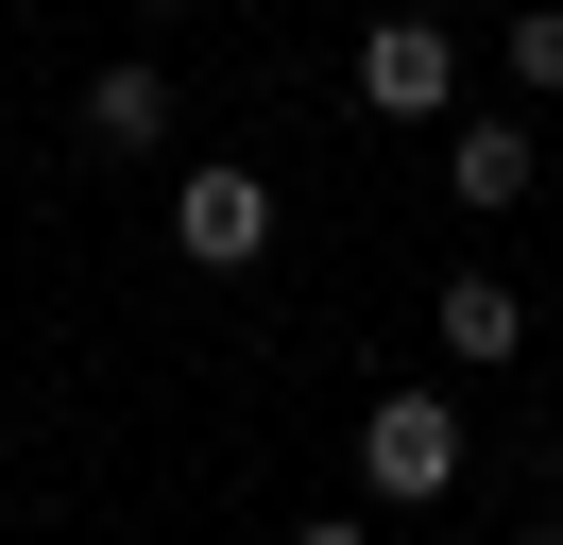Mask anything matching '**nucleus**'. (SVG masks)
Returning <instances> with one entry per match:
<instances>
[{
	"label": "nucleus",
	"mask_w": 563,
	"mask_h": 545,
	"mask_svg": "<svg viewBox=\"0 0 563 545\" xmlns=\"http://www.w3.org/2000/svg\"><path fill=\"white\" fill-rule=\"evenodd\" d=\"M172 256L188 272H256V256H274V188H256V170H172Z\"/></svg>",
	"instance_id": "nucleus-1"
},
{
	"label": "nucleus",
	"mask_w": 563,
	"mask_h": 545,
	"mask_svg": "<svg viewBox=\"0 0 563 545\" xmlns=\"http://www.w3.org/2000/svg\"><path fill=\"white\" fill-rule=\"evenodd\" d=\"M358 477H376L393 511L444 494V477H461V409H444V392H376V409H358Z\"/></svg>",
	"instance_id": "nucleus-2"
},
{
	"label": "nucleus",
	"mask_w": 563,
	"mask_h": 545,
	"mask_svg": "<svg viewBox=\"0 0 563 545\" xmlns=\"http://www.w3.org/2000/svg\"><path fill=\"white\" fill-rule=\"evenodd\" d=\"M358 102H376V120H444L461 102V34L444 18H376L358 34Z\"/></svg>",
	"instance_id": "nucleus-3"
},
{
	"label": "nucleus",
	"mask_w": 563,
	"mask_h": 545,
	"mask_svg": "<svg viewBox=\"0 0 563 545\" xmlns=\"http://www.w3.org/2000/svg\"><path fill=\"white\" fill-rule=\"evenodd\" d=\"M529 154H547L529 120H461V136H444V188H461V204H529Z\"/></svg>",
	"instance_id": "nucleus-4"
},
{
	"label": "nucleus",
	"mask_w": 563,
	"mask_h": 545,
	"mask_svg": "<svg viewBox=\"0 0 563 545\" xmlns=\"http://www.w3.org/2000/svg\"><path fill=\"white\" fill-rule=\"evenodd\" d=\"M86 136H103V154H154V136H172V86H154V68H103V86H86Z\"/></svg>",
	"instance_id": "nucleus-5"
},
{
	"label": "nucleus",
	"mask_w": 563,
	"mask_h": 545,
	"mask_svg": "<svg viewBox=\"0 0 563 545\" xmlns=\"http://www.w3.org/2000/svg\"><path fill=\"white\" fill-rule=\"evenodd\" d=\"M512 341H529V307L495 272H444V358H512Z\"/></svg>",
	"instance_id": "nucleus-6"
},
{
	"label": "nucleus",
	"mask_w": 563,
	"mask_h": 545,
	"mask_svg": "<svg viewBox=\"0 0 563 545\" xmlns=\"http://www.w3.org/2000/svg\"><path fill=\"white\" fill-rule=\"evenodd\" d=\"M512 86H563V18H512Z\"/></svg>",
	"instance_id": "nucleus-7"
},
{
	"label": "nucleus",
	"mask_w": 563,
	"mask_h": 545,
	"mask_svg": "<svg viewBox=\"0 0 563 545\" xmlns=\"http://www.w3.org/2000/svg\"><path fill=\"white\" fill-rule=\"evenodd\" d=\"M290 545H376V529H358V511H308V529H290Z\"/></svg>",
	"instance_id": "nucleus-8"
},
{
	"label": "nucleus",
	"mask_w": 563,
	"mask_h": 545,
	"mask_svg": "<svg viewBox=\"0 0 563 545\" xmlns=\"http://www.w3.org/2000/svg\"><path fill=\"white\" fill-rule=\"evenodd\" d=\"M137 18H188V0H137Z\"/></svg>",
	"instance_id": "nucleus-9"
},
{
	"label": "nucleus",
	"mask_w": 563,
	"mask_h": 545,
	"mask_svg": "<svg viewBox=\"0 0 563 545\" xmlns=\"http://www.w3.org/2000/svg\"><path fill=\"white\" fill-rule=\"evenodd\" d=\"M529 545H563V529H529Z\"/></svg>",
	"instance_id": "nucleus-10"
}]
</instances>
